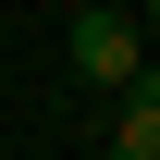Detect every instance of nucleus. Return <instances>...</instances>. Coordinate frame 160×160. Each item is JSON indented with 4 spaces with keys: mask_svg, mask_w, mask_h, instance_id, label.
<instances>
[{
    "mask_svg": "<svg viewBox=\"0 0 160 160\" xmlns=\"http://www.w3.org/2000/svg\"><path fill=\"white\" fill-rule=\"evenodd\" d=\"M62 49H74V74L99 86V99L148 74V37H136V12H74V37H62Z\"/></svg>",
    "mask_w": 160,
    "mask_h": 160,
    "instance_id": "1",
    "label": "nucleus"
},
{
    "mask_svg": "<svg viewBox=\"0 0 160 160\" xmlns=\"http://www.w3.org/2000/svg\"><path fill=\"white\" fill-rule=\"evenodd\" d=\"M99 148H111V160H160V74L111 86V123H99Z\"/></svg>",
    "mask_w": 160,
    "mask_h": 160,
    "instance_id": "2",
    "label": "nucleus"
},
{
    "mask_svg": "<svg viewBox=\"0 0 160 160\" xmlns=\"http://www.w3.org/2000/svg\"><path fill=\"white\" fill-rule=\"evenodd\" d=\"M148 25H160V0H148Z\"/></svg>",
    "mask_w": 160,
    "mask_h": 160,
    "instance_id": "3",
    "label": "nucleus"
},
{
    "mask_svg": "<svg viewBox=\"0 0 160 160\" xmlns=\"http://www.w3.org/2000/svg\"><path fill=\"white\" fill-rule=\"evenodd\" d=\"M148 74H160V49H148Z\"/></svg>",
    "mask_w": 160,
    "mask_h": 160,
    "instance_id": "4",
    "label": "nucleus"
}]
</instances>
